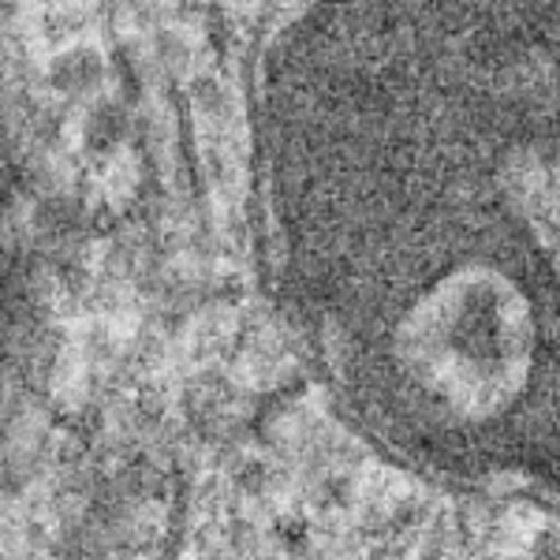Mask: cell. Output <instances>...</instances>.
I'll list each match as a JSON object with an SVG mask.
<instances>
[{
	"label": "cell",
	"instance_id": "cell-1",
	"mask_svg": "<svg viewBox=\"0 0 560 560\" xmlns=\"http://www.w3.org/2000/svg\"><path fill=\"white\" fill-rule=\"evenodd\" d=\"M258 184L351 427L560 512V0H318L261 71Z\"/></svg>",
	"mask_w": 560,
	"mask_h": 560
},
{
	"label": "cell",
	"instance_id": "cell-2",
	"mask_svg": "<svg viewBox=\"0 0 560 560\" xmlns=\"http://www.w3.org/2000/svg\"><path fill=\"white\" fill-rule=\"evenodd\" d=\"M45 311V232L31 176L0 116V396L31 359Z\"/></svg>",
	"mask_w": 560,
	"mask_h": 560
}]
</instances>
